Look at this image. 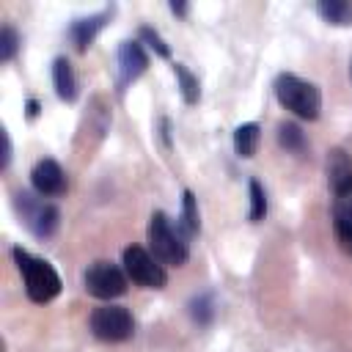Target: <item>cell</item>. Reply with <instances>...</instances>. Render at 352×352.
Segmentation results:
<instances>
[{
    "label": "cell",
    "instance_id": "2",
    "mask_svg": "<svg viewBox=\"0 0 352 352\" xmlns=\"http://www.w3.org/2000/svg\"><path fill=\"white\" fill-rule=\"evenodd\" d=\"M179 228L182 226H173L165 212H154L148 217L146 236H148L151 256L160 264H168V267H184L187 264V258H190V242H187V234H182Z\"/></svg>",
    "mask_w": 352,
    "mask_h": 352
},
{
    "label": "cell",
    "instance_id": "8",
    "mask_svg": "<svg viewBox=\"0 0 352 352\" xmlns=\"http://www.w3.org/2000/svg\"><path fill=\"white\" fill-rule=\"evenodd\" d=\"M146 69H148V55H146L143 44L138 38L121 41L118 55H116V74H118L116 77V88H118V94H124Z\"/></svg>",
    "mask_w": 352,
    "mask_h": 352
},
{
    "label": "cell",
    "instance_id": "4",
    "mask_svg": "<svg viewBox=\"0 0 352 352\" xmlns=\"http://www.w3.org/2000/svg\"><path fill=\"white\" fill-rule=\"evenodd\" d=\"M14 206H16V214L19 220L25 223V228L38 236V239H50L55 231H58V223H60V212L55 204L44 201L41 195H33V192H16L14 195Z\"/></svg>",
    "mask_w": 352,
    "mask_h": 352
},
{
    "label": "cell",
    "instance_id": "17",
    "mask_svg": "<svg viewBox=\"0 0 352 352\" xmlns=\"http://www.w3.org/2000/svg\"><path fill=\"white\" fill-rule=\"evenodd\" d=\"M278 146L286 148L289 154H302L308 143H305V135L297 124L283 121V124H278Z\"/></svg>",
    "mask_w": 352,
    "mask_h": 352
},
{
    "label": "cell",
    "instance_id": "13",
    "mask_svg": "<svg viewBox=\"0 0 352 352\" xmlns=\"http://www.w3.org/2000/svg\"><path fill=\"white\" fill-rule=\"evenodd\" d=\"M258 143H261V126L258 124L248 121V124H239L234 129V151H236V157L250 160L256 154Z\"/></svg>",
    "mask_w": 352,
    "mask_h": 352
},
{
    "label": "cell",
    "instance_id": "6",
    "mask_svg": "<svg viewBox=\"0 0 352 352\" xmlns=\"http://www.w3.org/2000/svg\"><path fill=\"white\" fill-rule=\"evenodd\" d=\"M121 264H124V272L132 283L143 286V289H165L168 286V272L165 267L140 245H129L124 248V256H121Z\"/></svg>",
    "mask_w": 352,
    "mask_h": 352
},
{
    "label": "cell",
    "instance_id": "10",
    "mask_svg": "<svg viewBox=\"0 0 352 352\" xmlns=\"http://www.w3.org/2000/svg\"><path fill=\"white\" fill-rule=\"evenodd\" d=\"M324 176L336 198L352 192V157L344 148H330L324 160Z\"/></svg>",
    "mask_w": 352,
    "mask_h": 352
},
{
    "label": "cell",
    "instance_id": "3",
    "mask_svg": "<svg viewBox=\"0 0 352 352\" xmlns=\"http://www.w3.org/2000/svg\"><path fill=\"white\" fill-rule=\"evenodd\" d=\"M272 88H275V99L286 110H292L297 118H302V121H316L319 118V113H322V91L314 82L283 72V74L275 77Z\"/></svg>",
    "mask_w": 352,
    "mask_h": 352
},
{
    "label": "cell",
    "instance_id": "5",
    "mask_svg": "<svg viewBox=\"0 0 352 352\" xmlns=\"http://www.w3.org/2000/svg\"><path fill=\"white\" fill-rule=\"evenodd\" d=\"M88 327L104 344H121V341H129L135 336L132 314L124 305H113V302L94 308V314L88 319Z\"/></svg>",
    "mask_w": 352,
    "mask_h": 352
},
{
    "label": "cell",
    "instance_id": "27",
    "mask_svg": "<svg viewBox=\"0 0 352 352\" xmlns=\"http://www.w3.org/2000/svg\"><path fill=\"white\" fill-rule=\"evenodd\" d=\"M349 74H352V66H349Z\"/></svg>",
    "mask_w": 352,
    "mask_h": 352
},
{
    "label": "cell",
    "instance_id": "25",
    "mask_svg": "<svg viewBox=\"0 0 352 352\" xmlns=\"http://www.w3.org/2000/svg\"><path fill=\"white\" fill-rule=\"evenodd\" d=\"M38 110H41V107H38V102H36V99H28V118H36V116H38Z\"/></svg>",
    "mask_w": 352,
    "mask_h": 352
},
{
    "label": "cell",
    "instance_id": "21",
    "mask_svg": "<svg viewBox=\"0 0 352 352\" xmlns=\"http://www.w3.org/2000/svg\"><path fill=\"white\" fill-rule=\"evenodd\" d=\"M138 36H140V44L146 41L151 50H154V55H160V58H170V47L165 44V38L154 30V28H148V25H143L140 30H138Z\"/></svg>",
    "mask_w": 352,
    "mask_h": 352
},
{
    "label": "cell",
    "instance_id": "14",
    "mask_svg": "<svg viewBox=\"0 0 352 352\" xmlns=\"http://www.w3.org/2000/svg\"><path fill=\"white\" fill-rule=\"evenodd\" d=\"M316 14L330 25H352V3L346 0H319Z\"/></svg>",
    "mask_w": 352,
    "mask_h": 352
},
{
    "label": "cell",
    "instance_id": "24",
    "mask_svg": "<svg viewBox=\"0 0 352 352\" xmlns=\"http://www.w3.org/2000/svg\"><path fill=\"white\" fill-rule=\"evenodd\" d=\"M0 138H3V162H0V168L6 170V168H8V162H11V138H8V132H6V129H0Z\"/></svg>",
    "mask_w": 352,
    "mask_h": 352
},
{
    "label": "cell",
    "instance_id": "11",
    "mask_svg": "<svg viewBox=\"0 0 352 352\" xmlns=\"http://www.w3.org/2000/svg\"><path fill=\"white\" fill-rule=\"evenodd\" d=\"M110 16H113V8H104V11H99V14L74 19V22L69 25V38H72L74 50H77V52H88V47L96 41L99 30L110 22Z\"/></svg>",
    "mask_w": 352,
    "mask_h": 352
},
{
    "label": "cell",
    "instance_id": "18",
    "mask_svg": "<svg viewBox=\"0 0 352 352\" xmlns=\"http://www.w3.org/2000/svg\"><path fill=\"white\" fill-rule=\"evenodd\" d=\"M190 316H192L201 327L212 324V319H214V297H212L209 292L192 297V300H190Z\"/></svg>",
    "mask_w": 352,
    "mask_h": 352
},
{
    "label": "cell",
    "instance_id": "19",
    "mask_svg": "<svg viewBox=\"0 0 352 352\" xmlns=\"http://www.w3.org/2000/svg\"><path fill=\"white\" fill-rule=\"evenodd\" d=\"M248 190H250V220L258 223V220L267 217V192H264L258 179H250Z\"/></svg>",
    "mask_w": 352,
    "mask_h": 352
},
{
    "label": "cell",
    "instance_id": "20",
    "mask_svg": "<svg viewBox=\"0 0 352 352\" xmlns=\"http://www.w3.org/2000/svg\"><path fill=\"white\" fill-rule=\"evenodd\" d=\"M16 52H19V33L11 25H3V30H0V63L14 60Z\"/></svg>",
    "mask_w": 352,
    "mask_h": 352
},
{
    "label": "cell",
    "instance_id": "16",
    "mask_svg": "<svg viewBox=\"0 0 352 352\" xmlns=\"http://www.w3.org/2000/svg\"><path fill=\"white\" fill-rule=\"evenodd\" d=\"M173 74H176V82H179L182 99L187 104H198V99H201V82H198V77L184 63H173Z\"/></svg>",
    "mask_w": 352,
    "mask_h": 352
},
{
    "label": "cell",
    "instance_id": "22",
    "mask_svg": "<svg viewBox=\"0 0 352 352\" xmlns=\"http://www.w3.org/2000/svg\"><path fill=\"white\" fill-rule=\"evenodd\" d=\"M333 223H346L352 226V192L338 195L333 201Z\"/></svg>",
    "mask_w": 352,
    "mask_h": 352
},
{
    "label": "cell",
    "instance_id": "9",
    "mask_svg": "<svg viewBox=\"0 0 352 352\" xmlns=\"http://www.w3.org/2000/svg\"><path fill=\"white\" fill-rule=\"evenodd\" d=\"M30 187H33V192L41 195V198H58V195H63L66 187H69L66 170L60 168V162L44 157V160H38V162L33 165V170H30Z\"/></svg>",
    "mask_w": 352,
    "mask_h": 352
},
{
    "label": "cell",
    "instance_id": "23",
    "mask_svg": "<svg viewBox=\"0 0 352 352\" xmlns=\"http://www.w3.org/2000/svg\"><path fill=\"white\" fill-rule=\"evenodd\" d=\"M333 228H336L338 245L352 256V226H346V223H333Z\"/></svg>",
    "mask_w": 352,
    "mask_h": 352
},
{
    "label": "cell",
    "instance_id": "15",
    "mask_svg": "<svg viewBox=\"0 0 352 352\" xmlns=\"http://www.w3.org/2000/svg\"><path fill=\"white\" fill-rule=\"evenodd\" d=\"M182 231L187 236H195L201 231V214H198V201H195V192L192 190H184L182 192Z\"/></svg>",
    "mask_w": 352,
    "mask_h": 352
},
{
    "label": "cell",
    "instance_id": "12",
    "mask_svg": "<svg viewBox=\"0 0 352 352\" xmlns=\"http://www.w3.org/2000/svg\"><path fill=\"white\" fill-rule=\"evenodd\" d=\"M52 85H55V94L60 102H74L80 88H77V77H74V69L66 58H55L52 60Z\"/></svg>",
    "mask_w": 352,
    "mask_h": 352
},
{
    "label": "cell",
    "instance_id": "26",
    "mask_svg": "<svg viewBox=\"0 0 352 352\" xmlns=\"http://www.w3.org/2000/svg\"><path fill=\"white\" fill-rule=\"evenodd\" d=\"M170 11L179 14V16H184V14H187V6H184V3H170Z\"/></svg>",
    "mask_w": 352,
    "mask_h": 352
},
{
    "label": "cell",
    "instance_id": "1",
    "mask_svg": "<svg viewBox=\"0 0 352 352\" xmlns=\"http://www.w3.org/2000/svg\"><path fill=\"white\" fill-rule=\"evenodd\" d=\"M14 261H16V270L22 275V283H25V294L28 300L44 305V302H52L58 294H60V275L55 272V267L33 253H28L25 248H14L11 250Z\"/></svg>",
    "mask_w": 352,
    "mask_h": 352
},
{
    "label": "cell",
    "instance_id": "7",
    "mask_svg": "<svg viewBox=\"0 0 352 352\" xmlns=\"http://www.w3.org/2000/svg\"><path fill=\"white\" fill-rule=\"evenodd\" d=\"M85 292L96 300H116L121 294H126V272L121 267H116L113 261H94L88 264L85 275H82Z\"/></svg>",
    "mask_w": 352,
    "mask_h": 352
}]
</instances>
